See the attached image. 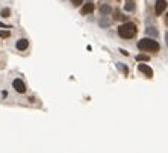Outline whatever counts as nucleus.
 <instances>
[{
    "instance_id": "obj_19",
    "label": "nucleus",
    "mask_w": 168,
    "mask_h": 153,
    "mask_svg": "<svg viewBox=\"0 0 168 153\" xmlns=\"http://www.w3.org/2000/svg\"><path fill=\"white\" fill-rule=\"evenodd\" d=\"M165 43H167V45H168V34L165 35Z\"/></svg>"
},
{
    "instance_id": "obj_18",
    "label": "nucleus",
    "mask_w": 168,
    "mask_h": 153,
    "mask_svg": "<svg viewBox=\"0 0 168 153\" xmlns=\"http://www.w3.org/2000/svg\"><path fill=\"white\" fill-rule=\"evenodd\" d=\"M165 24H167V26H168V14H167V15H165Z\"/></svg>"
},
{
    "instance_id": "obj_20",
    "label": "nucleus",
    "mask_w": 168,
    "mask_h": 153,
    "mask_svg": "<svg viewBox=\"0 0 168 153\" xmlns=\"http://www.w3.org/2000/svg\"><path fill=\"white\" fill-rule=\"evenodd\" d=\"M0 28H9V26H5V24H2V23H0Z\"/></svg>"
},
{
    "instance_id": "obj_13",
    "label": "nucleus",
    "mask_w": 168,
    "mask_h": 153,
    "mask_svg": "<svg viewBox=\"0 0 168 153\" xmlns=\"http://www.w3.org/2000/svg\"><path fill=\"white\" fill-rule=\"evenodd\" d=\"M11 32L9 30H0V38H9Z\"/></svg>"
},
{
    "instance_id": "obj_6",
    "label": "nucleus",
    "mask_w": 168,
    "mask_h": 153,
    "mask_svg": "<svg viewBox=\"0 0 168 153\" xmlns=\"http://www.w3.org/2000/svg\"><path fill=\"white\" fill-rule=\"evenodd\" d=\"M94 11V3H85L83 6H82V9H80V14L82 15H88V14H91V12Z\"/></svg>"
},
{
    "instance_id": "obj_1",
    "label": "nucleus",
    "mask_w": 168,
    "mask_h": 153,
    "mask_svg": "<svg viewBox=\"0 0 168 153\" xmlns=\"http://www.w3.org/2000/svg\"><path fill=\"white\" fill-rule=\"evenodd\" d=\"M138 49L143 50V52L156 53V52H159V44L151 38H143V39H139V43H138Z\"/></svg>"
},
{
    "instance_id": "obj_8",
    "label": "nucleus",
    "mask_w": 168,
    "mask_h": 153,
    "mask_svg": "<svg viewBox=\"0 0 168 153\" xmlns=\"http://www.w3.org/2000/svg\"><path fill=\"white\" fill-rule=\"evenodd\" d=\"M100 12H102L103 15H109V14H112V8L107 6V5H102L100 6Z\"/></svg>"
},
{
    "instance_id": "obj_4",
    "label": "nucleus",
    "mask_w": 168,
    "mask_h": 153,
    "mask_svg": "<svg viewBox=\"0 0 168 153\" xmlns=\"http://www.w3.org/2000/svg\"><path fill=\"white\" fill-rule=\"evenodd\" d=\"M167 8V0H156V6H154V12L156 15H160Z\"/></svg>"
},
{
    "instance_id": "obj_15",
    "label": "nucleus",
    "mask_w": 168,
    "mask_h": 153,
    "mask_svg": "<svg viewBox=\"0 0 168 153\" xmlns=\"http://www.w3.org/2000/svg\"><path fill=\"white\" fill-rule=\"evenodd\" d=\"M147 34H149V35H156L158 32L154 30V29H150V28H149V29H147Z\"/></svg>"
},
{
    "instance_id": "obj_3",
    "label": "nucleus",
    "mask_w": 168,
    "mask_h": 153,
    "mask_svg": "<svg viewBox=\"0 0 168 153\" xmlns=\"http://www.w3.org/2000/svg\"><path fill=\"white\" fill-rule=\"evenodd\" d=\"M12 86H14V90L17 92H20V94H24L26 92V85H24V82L21 81V79H15V81L12 82Z\"/></svg>"
},
{
    "instance_id": "obj_7",
    "label": "nucleus",
    "mask_w": 168,
    "mask_h": 153,
    "mask_svg": "<svg viewBox=\"0 0 168 153\" xmlns=\"http://www.w3.org/2000/svg\"><path fill=\"white\" fill-rule=\"evenodd\" d=\"M29 47V41L26 38H21V39H18L17 41V49L20 50V52H23V50H26Z\"/></svg>"
},
{
    "instance_id": "obj_12",
    "label": "nucleus",
    "mask_w": 168,
    "mask_h": 153,
    "mask_svg": "<svg viewBox=\"0 0 168 153\" xmlns=\"http://www.w3.org/2000/svg\"><path fill=\"white\" fill-rule=\"evenodd\" d=\"M136 61H150V56L149 55H138Z\"/></svg>"
},
{
    "instance_id": "obj_14",
    "label": "nucleus",
    "mask_w": 168,
    "mask_h": 153,
    "mask_svg": "<svg viewBox=\"0 0 168 153\" xmlns=\"http://www.w3.org/2000/svg\"><path fill=\"white\" fill-rule=\"evenodd\" d=\"M115 20H126V17H123L120 11H117V12H115Z\"/></svg>"
},
{
    "instance_id": "obj_2",
    "label": "nucleus",
    "mask_w": 168,
    "mask_h": 153,
    "mask_svg": "<svg viewBox=\"0 0 168 153\" xmlns=\"http://www.w3.org/2000/svg\"><path fill=\"white\" fill-rule=\"evenodd\" d=\"M118 35L121 38H133L136 35V26L133 23H124L118 28Z\"/></svg>"
},
{
    "instance_id": "obj_10",
    "label": "nucleus",
    "mask_w": 168,
    "mask_h": 153,
    "mask_svg": "<svg viewBox=\"0 0 168 153\" xmlns=\"http://www.w3.org/2000/svg\"><path fill=\"white\" fill-rule=\"evenodd\" d=\"M0 15H2L3 18H8V17L11 15V9H9V8H5V9H2V12H0Z\"/></svg>"
},
{
    "instance_id": "obj_16",
    "label": "nucleus",
    "mask_w": 168,
    "mask_h": 153,
    "mask_svg": "<svg viewBox=\"0 0 168 153\" xmlns=\"http://www.w3.org/2000/svg\"><path fill=\"white\" fill-rule=\"evenodd\" d=\"M71 3L74 6H79V5H82V0H71Z\"/></svg>"
},
{
    "instance_id": "obj_5",
    "label": "nucleus",
    "mask_w": 168,
    "mask_h": 153,
    "mask_svg": "<svg viewBox=\"0 0 168 153\" xmlns=\"http://www.w3.org/2000/svg\"><path fill=\"white\" fill-rule=\"evenodd\" d=\"M138 70H139L141 73H144V74H145L147 77H153V70L149 67V65H145V64H139V65H138Z\"/></svg>"
},
{
    "instance_id": "obj_9",
    "label": "nucleus",
    "mask_w": 168,
    "mask_h": 153,
    "mask_svg": "<svg viewBox=\"0 0 168 153\" xmlns=\"http://www.w3.org/2000/svg\"><path fill=\"white\" fill-rule=\"evenodd\" d=\"M117 67H118V70L121 71V73H124V74H127V73H129V68H127L126 65H123L121 62H117Z\"/></svg>"
},
{
    "instance_id": "obj_11",
    "label": "nucleus",
    "mask_w": 168,
    "mask_h": 153,
    "mask_svg": "<svg viewBox=\"0 0 168 153\" xmlns=\"http://www.w3.org/2000/svg\"><path fill=\"white\" fill-rule=\"evenodd\" d=\"M124 9H126V11H133V9H135V3H133L132 0H129V2H127V5L124 6Z\"/></svg>"
},
{
    "instance_id": "obj_17",
    "label": "nucleus",
    "mask_w": 168,
    "mask_h": 153,
    "mask_svg": "<svg viewBox=\"0 0 168 153\" xmlns=\"http://www.w3.org/2000/svg\"><path fill=\"white\" fill-rule=\"evenodd\" d=\"M120 52H121V55H124V56H127V55H129V53H127L126 50H123V49H121V50H120Z\"/></svg>"
}]
</instances>
